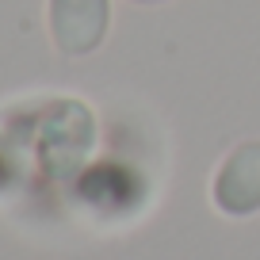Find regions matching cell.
Listing matches in <instances>:
<instances>
[{
    "mask_svg": "<svg viewBox=\"0 0 260 260\" xmlns=\"http://www.w3.org/2000/svg\"><path fill=\"white\" fill-rule=\"evenodd\" d=\"M107 27V0H50V31L65 54H88Z\"/></svg>",
    "mask_w": 260,
    "mask_h": 260,
    "instance_id": "obj_2",
    "label": "cell"
},
{
    "mask_svg": "<svg viewBox=\"0 0 260 260\" xmlns=\"http://www.w3.org/2000/svg\"><path fill=\"white\" fill-rule=\"evenodd\" d=\"M214 203L237 218L260 211V142H245L226 157L214 180Z\"/></svg>",
    "mask_w": 260,
    "mask_h": 260,
    "instance_id": "obj_1",
    "label": "cell"
}]
</instances>
